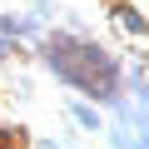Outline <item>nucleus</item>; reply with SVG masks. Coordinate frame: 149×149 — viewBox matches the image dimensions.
Segmentation results:
<instances>
[{
    "label": "nucleus",
    "instance_id": "f257e3e1",
    "mask_svg": "<svg viewBox=\"0 0 149 149\" xmlns=\"http://www.w3.org/2000/svg\"><path fill=\"white\" fill-rule=\"evenodd\" d=\"M45 55H50V65L60 70V80H70L74 90H85V95H95V100L119 104V70H114L109 55H100L95 45L70 40V35H55Z\"/></svg>",
    "mask_w": 149,
    "mask_h": 149
},
{
    "label": "nucleus",
    "instance_id": "f03ea898",
    "mask_svg": "<svg viewBox=\"0 0 149 149\" xmlns=\"http://www.w3.org/2000/svg\"><path fill=\"white\" fill-rule=\"evenodd\" d=\"M119 25H124L129 35H144V15H134V10H124V15H119Z\"/></svg>",
    "mask_w": 149,
    "mask_h": 149
},
{
    "label": "nucleus",
    "instance_id": "7ed1b4c3",
    "mask_svg": "<svg viewBox=\"0 0 149 149\" xmlns=\"http://www.w3.org/2000/svg\"><path fill=\"white\" fill-rule=\"evenodd\" d=\"M74 119H80L85 129H100V119H95V109H85V104H74Z\"/></svg>",
    "mask_w": 149,
    "mask_h": 149
},
{
    "label": "nucleus",
    "instance_id": "20e7f679",
    "mask_svg": "<svg viewBox=\"0 0 149 149\" xmlns=\"http://www.w3.org/2000/svg\"><path fill=\"white\" fill-rule=\"evenodd\" d=\"M0 55H10V45H5V40H0Z\"/></svg>",
    "mask_w": 149,
    "mask_h": 149
}]
</instances>
